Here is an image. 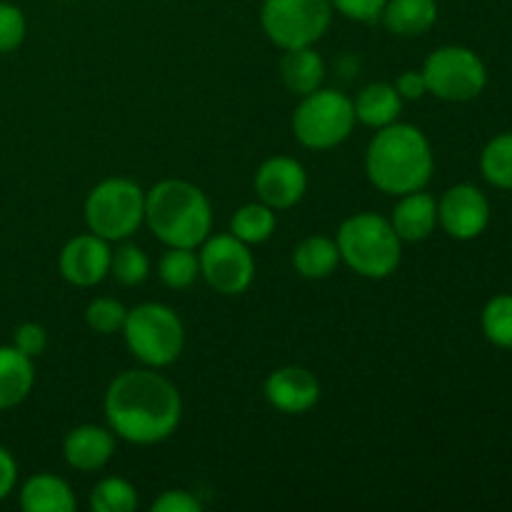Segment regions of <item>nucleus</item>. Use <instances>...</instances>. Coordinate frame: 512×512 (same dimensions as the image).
<instances>
[{
  "mask_svg": "<svg viewBox=\"0 0 512 512\" xmlns=\"http://www.w3.org/2000/svg\"><path fill=\"white\" fill-rule=\"evenodd\" d=\"M90 233L108 243H123L145 223V190L128 178H108L85 198Z\"/></svg>",
  "mask_w": 512,
  "mask_h": 512,
  "instance_id": "423d86ee",
  "label": "nucleus"
},
{
  "mask_svg": "<svg viewBox=\"0 0 512 512\" xmlns=\"http://www.w3.org/2000/svg\"><path fill=\"white\" fill-rule=\"evenodd\" d=\"M330 3L343 18L355 20V23H375L383 15L388 0H330Z\"/></svg>",
  "mask_w": 512,
  "mask_h": 512,
  "instance_id": "7c9ffc66",
  "label": "nucleus"
},
{
  "mask_svg": "<svg viewBox=\"0 0 512 512\" xmlns=\"http://www.w3.org/2000/svg\"><path fill=\"white\" fill-rule=\"evenodd\" d=\"M35 385L33 358L15 345H0V413L23 403Z\"/></svg>",
  "mask_w": 512,
  "mask_h": 512,
  "instance_id": "f3484780",
  "label": "nucleus"
},
{
  "mask_svg": "<svg viewBox=\"0 0 512 512\" xmlns=\"http://www.w3.org/2000/svg\"><path fill=\"white\" fill-rule=\"evenodd\" d=\"M340 265L338 243L328 235H308L293 250V268L308 280H323Z\"/></svg>",
  "mask_w": 512,
  "mask_h": 512,
  "instance_id": "4be33fe9",
  "label": "nucleus"
},
{
  "mask_svg": "<svg viewBox=\"0 0 512 512\" xmlns=\"http://www.w3.org/2000/svg\"><path fill=\"white\" fill-rule=\"evenodd\" d=\"M110 275L118 280L125 288H135V285H143L150 275V258L140 245L125 243L120 248L113 250V258H110Z\"/></svg>",
  "mask_w": 512,
  "mask_h": 512,
  "instance_id": "bb28decb",
  "label": "nucleus"
},
{
  "mask_svg": "<svg viewBox=\"0 0 512 512\" xmlns=\"http://www.w3.org/2000/svg\"><path fill=\"white\" fill-rule=\"evenodd\" d=\"M435 170L433 145L428 135L410 123L380 128L365 150V173L378 190L405 195L425 190Z\"/></svg>",
  "mask_w": 512,
  "mask_h": 512,
  "instance_id": "f03ea898",
  "label": "nucleus"
},
{
  "mask_svg": "<svg viewBox=\"0 0 512 512\" xmlns=\"http://www.w3.org/2000/svg\"><path fill=\"white\" fill-rule=\"evenodd\" d=\"M355 123L353 100L340 90L318 88L300 98L293 113V133L310 150H333L350 138Z\"/></svg>",
  "mask_w": 512,
  "mask_h": 512,
  "instance_id": "0eeeda50",
  "label": "nucleus"
},
{
  "mask_svg": "<svg viewBox=\"0 0 512 512\" xmlns=\"http://www.w3.org/2000/svg\"><path fill=\"white\" fill-rule=\"evenodd\" d=\"M15 483H18V463H15L13 453L0 445V503L5 498H10V493L15 490Z\"/></svg>",
  "mask_w": 512,
  "mask_h": 512,
  "instance_id": "f704fd0d",
  "label": "nucleus"
},
{
  "mask_svg": "<svg viewBox=\"0 0 512 512\" xmlns=\"http://www.w3.org/2000/svg\"><path fill=\"white\" fill-rule=\"evenodd\" d=\"M110 250L108 240L98 238L95 233L75 235L63 245L58 258L60 275L75 288H93L103 283L110 275Z\"/></svg>",
  "mask_w": 512,
  "mask_h": 512,
  "instance_id": "f8f14e48",
  "label": "nucleus"
},
{
  "mask_svg": "<svg viewBox=\"0 0 512 512\" xmlns=\"http://www.w3.org/2000/svg\"><path fill=\"white\" fill-rule=\"evenodd\" d=\"M278 220H275V210L265 203H248L243 208L235 210L230 218V233L245 245H260L265 240L273 238Z\"/></svg>",
  "mask_w": 512,
  "mask_h": 512,
  "instance_id": "5701e85b",
  "label": "nucleus"
},
{
  "mask_svg": "<svg viewBox=\"0 0 512 512\" xmlns=\"http://www.w3.org/2000/svg\"><path fill=\"white\" fill-rule=\"evenodd\" d=\"M28 23L18 5L0 0V53H13L23 45Z\"/></svg>",
  "mask_w": 512,
  "mask_h": 512,
  "instance_id": "c756f323",
  "label": "nucleus"
},
{
  "mask_svg": "<svg viewBox=\"0 0 512 512\" xmlns=\"http://www.w3.org/2000/svg\"><path fill=\"white\" fill-rule=\"evenodd\" d=\"M480 173L493 188L512 190V130L490 140L480 153Z\"/></svg>",
  "mask_w": 512,
  "mask_h": 512,
  "instance_id": "b1692460",
  "label": "nucleus"
},
{
  "mask_svg": "<svg viewBox=\"0 0 512 512\" xmlns=\"http://www.w3.org/2000/svg\"><path fill=\"white\" fill-rule=\"evenodd\" d=\"M125 318H128V308L115 298H95L85 308V323L98 335L120 333Z\"/></svg>",
  "mask_w": 512,
  "mask_h": 512,
  "instance_id": "c85d7f7f",
  "label": "nucleus"
},
{
  "mask_svg": "<svg viewBox=\"0 0 512 512\" xmlns=\"http://www.w3.org/2000/svg\"><path fill=\"white\" fill-rule=\"evenodd\" d=\"M403 103L405 100L400 98L393 83H370L353 100L355 118L368 128L380 130L390 123H398Z\"/></svg>",
  "mask_w": 512,
  "mask_h": 512,
  "instance_id": "aec40b11",
  "label": "nucleus"
},
{
  "mask_svg": "<svg viewBox=\"0 0 512 512\" xmlns=\"http://www.w3.org/2000/svg\"><path fill=\"white\" fill-rule=\"evenodd\" d=\"M115 453V433L103 425H78L63 440L65 463L80 473H98Z\"/></svg>",
  "mask_w": 512,
  "mask_h": 512,
  "instance_id": "2eb2a0df",
  "label": "nucleus"
},
{
  "mask_svg": "<svg viewBox=\"0 0 512 512\" xmlns=\"http://www.w3.org/2000/svg\"><path fill=\"white\" fill-rule=\"evenodd\" d=\"M158 275L170 290H185L200 278V260L195 248H168L158 263Z\"/></svg>",
  "mask_w": 512,
  "mask_h": 512,
  "instance_id": "393cba45",
  "label": "nucleus"
},
{
  "mask_svg": "<svg viewBox=\"0 0 512 512\" xmlns=\"http://www.w3.org/2000/svg\"><path fill=\"white\" fill-rule=\"evenodd\" d=\"M438 225L455 240H475L490 225V200L480 188L458 183L438 200Z\"/></svg>",
  "mask_w": 512,
  "mask_h": 512,
  "instance_id": "9b49d317",
  "label": "nucleus"
},
{
  "mask_svg": "<svg viewBox=\"0 0 512 512\" xmlns=\"http://www.w3.org/2000/svg\"><path fill=\"white\" fill-rule=\"evenodd\" d=\"M265 400L285 415H303L320 400V380L300 365H285L265 378Z\"/></svg>",
  "mask_w": 512,
  "mask_h": 512,
  "instance_id": "4468645a",
  "label": "nucleus"
},
{
  "mask_svg": "<svg viewBox=\"0 0 512 512\" xmlns=\"http://www.w3.org/2000/svg\"><path fill=\"white\" fill-rule=\"evenodd\" d=\"M75 495L63 478L53 473H38L20 488V508L25 512H73Z\"/></svg>",
  "mask_w": 512,
  "mask_h": 512,
  "instance_id": "a211bd4d",
  "label": "nucleus"
},
{
  "mask_svg": "<svg viewBox=\"0 0 512 512\" xmlns=\"http://www.w3.org/2000/svg\"><path fill=\"white\" fill-rule=\"evenodd\" d=\"M105 418L115 438L133 445H158L178 430L183 398L155 368L120 373L105 390Z\"/></svg>",
  "mask_w": 512,
  "mask_h": 512,
  "instance_id": "f257e3e1",
  "label": "nucleus"
},
{
  "mask_svg": "<svg viewBox=\"0 0 512 512\" xmlns=\"http://www.w3.org/2000/svg\"><path fill=\"white\" fill-rule=\"evenodd\" d=\"M145 223L168 248H200L213 233V205L188 180H160L145 193Z\"/></svg>",
  "mask_w": 512,
  "mask_h": 512,
  "instance_id": "7ed1b4c3",
  "label": "nucleus"
},
{
  "mask_svg": "<svg viewBox=\"0 0 512 512\" xmlns=\"http://www.w3.org/2000/svg\"><path fill=\"white\" fill-rule=\"evenodd\" d=\"M13 345L20 353L28 355V358H40L45 353V348H48V330L40 323L18 325L13 333Z\"/></svg>",
  "mask_w": 512,
  "mask_h": 512,
  "instance_id": "2f4dec72",
  "label": "nucleus"
},
{
  "mask_svg": "<svg viewBox=\"0 0 512 512\" xmlns=\"http://www.w3.org/2000/svg\"><path fill=\"white\" fill-rule=\"evenodd\" d=\"M330 0H263L260 25L270 43L283 50L315 45L330 28Z\"/></svg>",
  "mask_w": 512,
  "mask_h": 512,
  "instance_id": "6e6552de",
  "label": "nucleus"
},
{
  "mask_svg": "<svg viewBox=\"0 0 512 512\" xmlns=\"http://www.w3.org/2000/svg\"><path fill=\"white\" fill-rule=\"evenodd\" d=\"M150 510L153 512H200L203 510V505H200V500L195 498L193 493L175 488V490H165L158 500H153Z\"/></svg>",
  "mask_w": 512,
  "mask_h": 512,
  "instance_id": "473e14b6",
  "label": "nucleus"
},
{
  "mask_svg": "<svg viewBox=\"0 0 512 512\" xmlns=\"http://www.w3.org/2000/svg\"><path fill=\"white\" fill-rule=\"evenodd\" d=\"M93 512H133L138 508V490L125 478H103L90 490Z\"/></svg>",
  "mask_w": 512,
  "mask_h": 512,
  "instance_id": "a878e982",
  "label": "nucleus"
},
{
  "mask_svg": "<svg viewBox=\"0 0 512 512\" xmlns=\"http://www.w3.org/2000/svg\"><path fill=\"white\" fill-rule=\"evenodd\" d=\"M395 90L403 100H420L428 93V80H425L423 70H405L395 80Z\"/></svg>",
  "mask_w": 512,
  "mask_h": 512,
  "instance_id": "72a5a7b5",
  "label": "nucleus"
},
{
  "mask_svg": "<svg viewBox=\"0 0 512 512\" xmlns=\"http://www.w3.org/2000/svg\"><path fill=\"white\" fill-rule=\"evenodd\" d=\"M200 278L220 295H243L253 285L255 258L233 233L208 235L200 245Z\"/></svg>",
  "mask_w": 512,
  "mask_h": 512,
  "instance_id": "9d476101",
  "label": "nucleus"
},
{
  "mask_svg": "<svg viewBox=\"0 0 512 512\" xmlns=\"http://www.w3.org/2000/svg\"><path fill=\"white\" fill-rule=\"evenodd\" d=\"M120 333L133 358L145 368H168L185 348L183 320L163 303H140L130 308Z\"/></svg>",
  "mask_w": 512,
  "mask_h": 512,
  "instance_id": "39448f33",
  "label": "nucleus"
},
{
  "mask_svg": "<svg viewBox=\"0 0 512 512\" xmlns=\"http://www.w3.org/2000/svg\"><path fill=\"white\" fill-rule=\"evenodd\" d=\"M385 28L400 38L428 33L438 20V3L435 0H388L383 15Z\"/></svg>",
  "mask_w": 512,
  "mask_h": 512,
  "instance_id": "412c9836",
  "label": "nucleus"
},
{
  "mask_svg": "<svg viewBox=\"0 0 512 512\" xmlns=\"http://www.w3.org/2000/svg\"><path fill=\"white\" fill-rule=\"evenodd\" d=\"M305 190H308V173L303 163L290 155H273L255 173L258 200L273 210H288L298 205Z\"/></svg>",
  "mask_w": 512,
  "mask_h": 512,
  "instance_id": "ddd939ff",
  "label": "nucleus"
},
{
  "mask_svg": "<svg viewBox=\"0 0 512 512\" xmlns=\"http://www.w3.org/2000/svg\"><path fill=\"white\" fill-rule=\"evenodd\" d=\"M280 78L290 93L305 98V95L323 88L325 60L320 58V53H315L313 45L285 50L283 60H280Z\"/></svg>",
  "mask_w": 512,
  "mask_h": 512,
  "instance_id": "6ab92c4d",
  "label": "nucleus"
},
{
  "mask_svg": "<svg viewBox=\"0 0 512 512\" xmlns=\"http://www.w3.org/2000/svg\"><path fill=\"white\" fill-rule=\"evenodd\" d=\"M340 260L358 275L370 280L390 278L403 260V240L390 218L378 213H355L343 220L335 235Z\"/></svg>",
  "mask_w": 512,
  "mask_h": 512,
  "instance_id": "20e7f679",
  "label": "nucleus"
},
{
  "mask_svg": "<svg viewBox=\"0 0 512 512\" xmlns=\"http://www.w3.org/2000/svg\"><path fill=\"white\" fill-rule=\"evenodd\" d=\"M420 70L428 80V93L448 103L475 100L488 85L483 58L465 45H443L433 50Z\"/></svg>",
  "mask_w": 512,
  "mask_h": 512,
  "instance_id": "1a4fd4ad",
  "label": "nucleus"
},
{
  "mask_svg": "<svg viewBox=\"0 0 512 512\" xmlns=\"http://www.w3.org/2000/svg\"><path fill=\"white\" fill-rule=\"evenodd\" d=\"M390 225L403 243H420L438 228V203L425 190L400 195L398 205L390 215Z\"/></svg>",
  "mask_w": 512,
  "mask_h": 512,
  "instance_id": "dca6fc26",
  "label": "nucleus"
},
{
  "mask_svg": "<svg viewBox=\"0 0 512 512\" xmlns=\"http://www.w3.org/2000/svg\"><path fill=\"white\" fill-rule=\"evenodd\" d=\"M480 325L495 348L512 350V295L503 293L490 298L480 315Z\"/></svg>",
  "mask_w": 512,
  "mask_h": 512,
  "instance_id": "cd10ccee",
  "label": "nucleus"
}]
</instances>
